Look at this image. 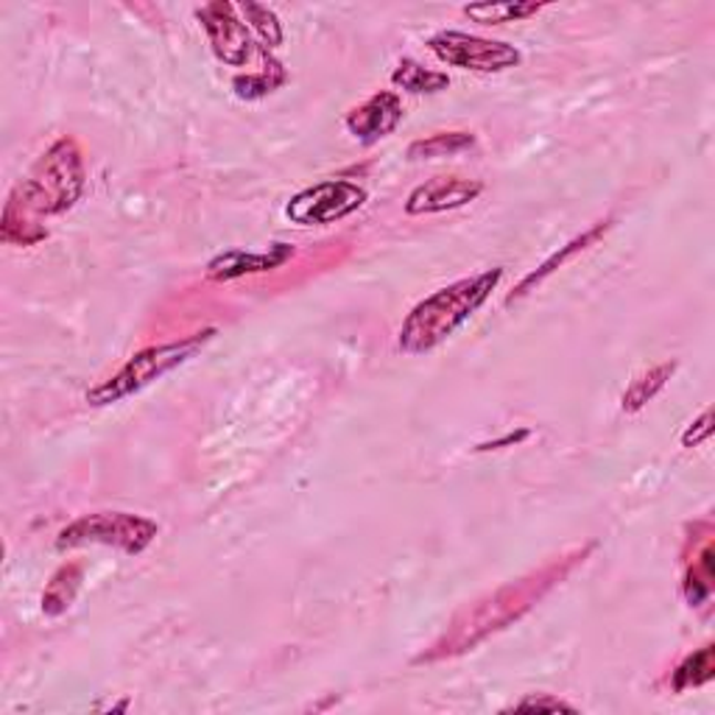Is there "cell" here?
Returning a JSON list of instances; mask_svg holds the SVG:
<instances>
[{
	"label": "cell",
	"mask_w": 715,
	"mask_h": 715,
	"mask_svg": "<svg viewBox=\"0 0 715 715\" xmlns=\"http://www.w3.org/2000/svg\"><path fill=\"white\" fill-rule=\"evenodd\" d=\"M84 193V162L76 140L62 137L45 155L36 160L29 177L12 190L3 221H0V235L7 243H29L42 241L48 235L40 227L42 219L62 215L82 199Z\"/></svg>",
	"instance_id": "1"
},
{
	"label": "cell",
	"mask_w": 715,
	"mask_h": 715,
	"mask_svg": "<svg viewBox=\"0 0 715 715\" xmlns=\"http://www.w3.org/2000/svg\"><path fill=\"white\" fill-rule=\"evenodd\" d=\"M587 550H590V545H587L585 550H579L570 561H554L548 568L528 576V579L501 587V590L490 592L486 598L475 601L473 607L464 609L462 616H455V621L450 623V632L444 634L439 643H433V651L422 654L417 662H433L442 660V656H453L459 654V651H467L473 649V645H479L481 640L495 634L497 629H506L508 623L526 616L528 609H532L550 587L559 585V581L570 574V568H574L576 561H579V556H585Z\"/></svg>",
	"instance_id": "2"
},
{
	"label": "cell",
	"mask_w": 715,
	"mask_h": 715,
	"mask_svg": "<svg viewBox=\"0 0 715 715\" xmlns=\"http://www.w3.org/2000/svg\"><path fill=\"white\" fill-rule=\"evenodd\" d=\"M503 277V269H486L475 277H464L425 296L406 316L400 327V349L406 355H425L448 341L464 322L473 319L479 308L492 296Z\"/></svg>",
	"instance_id": "3"
},
{
	"label": "cell",
	"mask_w": 715,
	"mask_h": 715,
	"mask_svg": "<svg viewBox=\"0 0 715 715\" xmlns=\"http://www.w3.org/2000/svg\"><path fill=\"white\" fill-rule=\"evenodd\" d=\"M215 327H208V330L193 333V336L182 338V341H168V344H155V347L140 349L137 355H132L129 361L107 378L101 386L87 391L90 406H113V402L126 400V397L140 395L143 389H148L151 383H157L160 378L171 375L174 369H179L182 364H188L190 358H196L204 344L213 341Z\"/></svg>",
	"instance_id": "4"
},
{
	"label": "cell",
	"mask_w": 715,
	"mask_h": 715,
	"mask_svg": "<svg viewBox=\"0 0 715 715\" xmlns=\"http://www.w3.org/2000/svg\"><path fill=\"white\" fill-rule=\"evenodd\" d=\"M160 526L143 515L132 512H95L82 515L60 532V548H78V545H107L124 550L126 556H140L155 543Z\"/></svg>",
	"instance_id": "5"
},
{
	"label": "cell",
	"mask_w": 715,
	"mask_h": 715,
	"mask_svg": "<svg viewBox=\"0 0 715 715\" xmlns=\"http://www.w3.org/2000/svg\"><path fill=\"white\" fill-rule=\"evenodd\" d=\"M428 48L444 65L475 73H501L508 71V67H517L523 62V54L515 45L501 40H486V36L464 34V31H439V34H433L428 40Z\"/></svg>",
	"instance_id": "6"
},
{
	"label": "cell",
	"mask_w": 715,
	"mask_h": 715,
	"mask_svg": "<svg viewBox=\"0 0 715 715\" xmlns=\"http://www.w3.org/2000/svg\"><path fill=\"white\" fill-rule=\"evenodd\" d=\"M367 201V190L349 179H325L299 190L285 204V215L299 227H325L358 213Z\"/></svg>",
	"instance_id": "7"
},
{
	"label": "cell",
	"mask_w": 715,
	"mask_h": 715,
	"mask_svg": "<svg viewBox=\"0 0 715 715\" xmlns=\"http://www.w3.org/2000/svg\"><path fill=\"white\" fill-rule=\"evenodd\" d=\"M201 20L204 31H208L210 48L224 65L241 67L246 65L252 56V34L249 25L238 18V7L227 3V0H215L196 12Z\"/></svg>",
	"instance_id": "8"
},
{
	"label": "cell",
	"mask_w": 715,
	"mask_h": 715,
	"mask_svg": "<svg viewBox=\"0 0 715 715\" xmlns=\"http://www.w3.org/2000/svg\"><path fill=\"white\" fill-rule=\"evenodd\" d=\"M484 190L479 179L464 177H433L425 185L414 188L406 199L408 215H433L448 213V210L464 208L470 201H475Z\"/></svg>",
	"instance_id": "9"
},
{
	"label": "cell",
	"mask_w": 715,
	"mask_h": 715,
	"mask_svg": "<svg viewBox=\"0 0 715 715\" xmlns=\"http://www.w3.org/2000/svg\"><path fill=\"white\" fill-rule=\"evenodd\" d=\"M402 120V101L400 95L391 93V90H383V93H375L372 98H367L361 107H355L353 113L347 115L344 126H347L349 135L355 137L364 146H372V143L383 140L391 132L400 126Z\"/></svg>",
	"instance_id": "10"
},
{
	"label": "cell",
	"mask_w": 715,
	"mask_h": 715,
	"mask_svg": "<svg viewBox=\"0 0 715 715\" xmlns=\"http://www.w3.org/2000/svg\"><path fill=\"white\" fill-rule=\"evenodd\" d=\"M294 249L288 243H274L269 252H246V249H230V252L219 254L215 261H210L208 274L213 280H238L246 274H263L272 269L283 266L288 261Z\"/></svg>",
	"instance_id": "11"
},
{
	"label": "cell",
	"mask_w": 715,
	"mask_h": 715,
	"mask_svg": "<svg viewBox=\"0 0 715 715\" xmlns=\"http://www.w3.org/2000/svg\"><path fill=\"white\" fill-rule=\"evenodd\" d=\"M607 230H609V221H598V224H596V227H592V230L581 232V235H579V238H574V241H570V243H568V246H561V249H559V252H554V254H550L548 261H545V263H543V266H539V269H537V272H532V274H528V277H526V280H523V283H521V285H517V291H515V294L508 296V299H506V302H515V299H521V296H523V294H528V291H532V288H534V285H539V283H543V280H545V277H550V274H554V272H556V269H561V266H565V263H568V261H570V257H574V254L585 252V249H587V246H590V243H596V241H598V238H601V235H603V232H607Z\"/></svg>",
	"instance_id": "12"
},
{
	"label": "cell",
	"mask_w": 715,
	"mask_h": 715,
	"mask_svg": "<svg viewBox=\"0 0 715 715\" xmlns=\"http://www.w3.org/2000/svg\"><path fill=\"white\" fill-rule=\"evenodd\" d=\"M473 132H437L431 137H422L408 146V160H439V157H455L464 151H473Z\"/></svg>",
	"instance_id": "13"
},
{
	"label": "cell",
	"mask_w": 715,
	"mask_h": 715,
	"mask_svg": "<svg viewBox=\"0 0 715 715\" xmlns=\"http://www.w3.org/2000/svg\"><path fill=\"white\" fill-rule=\"evenodd\" d=\"M391 84L400 87L402 93L411 95H433L442 93V90L450 87V76L442 71H431V67H422L420 62L414 60H402L400 65L391 73Z\"/></svg>",
	"instance_id": "14"
},
{
	"label": "cell",
	"mask_w": 715,
	"mask_h": 715,
	"mask_svg": "<svg viewBox=\"0 0 715 715\" xmlns=\"http://www.w3.org/2000/svg\"><path fill=\"white\" fill-rule=\"evenodd\" d=\"M82 576H84V568L82 565H76V561L56 570L54 579L48 581L45 592H42V612L51 618L67 612L73 598H76L78 587H82Z\"/></svg>",
	"instance_id": "15"
},
{
	"label": "cell",
	"mask_w": 715,
	"mask_h": 715,
	"mask_svg": "<svg viewBox=\"0 0 715 715\" xmlns=\"http://www.w3.org/2000/svg\"><path fill=\"white\" fill-rule=\"evenodd\" d=\"M543 3H521V0H506V3H473L464 7V14L481 25H503L521 23V20L534 18L543 12Z\"/></svg>",
	"instance_id": "16"
},
{
	"label": "cell",
	"mask_w": 715,
	"mask_h": 715,
	"mask_svg": "<svg viewBox=\"0 0 715 715\" xmlns=\"http://www.w3.org/2000/svg\"><path fill=\"white\" fill-rule=\"evenodd\" d=\"M674 372H676V364L671 361V364H660V367H654L651 372L640 375L638 380H632V386L623 391V400H621L623 411H629V414L640 411L645 402H651L662 389H665V383H669Z\"/></svg>",
	"instance_id": "17"
},
{
	"label": "cell",
	"mask_w": 715,
	"mask_h": 715,
	"mask_svg": "<svg viewBox=\"0 0 715 715\" xmlns=\"http://www.w3.org/2000/svg\"><path fill=\"white\" fill-rule=\"evenodd\" d=\"M238 12L243 14V23H249V29L261 36L269 48L283 45V23H280V18L274 14V9L246 0V3L238 7Z\"/></svg>",
	"instance_id": "18"
},
{
	"label": "cell",
	"mask_w": 715,
	"mask_h": 715,
	"mask_svg": "<svg viewBox=\"0 0 715 715\" xmlns=\"http://www.w3.org/2000/svg\"><path fill=\"white\" fill-rule=\"evenodd\" d=\"M713 645H704V649H698L696 654L685 656V662H682L680 669L674 671V691H687V687H696V685H704V682L713 680Z\"/></svg>",
	"instance_id": "19"
},
{
	"label": "cell",
	"mask_w": 715,
	"mask_h": 715,
	"mask_svg": "<svg viewBox=\"0 0 715 715\" xmlns=\"http://www.w3.org/2000/svg\"><path fill=\"white\" fill-rule=\"evenodd\" d=\"M709 590H713V548L707 543L702 556L696 559V565H693V570L687 574L685 598L691 601V607H698L704 598H709Z\"/></svg>",
	"instance_id": "20"
},
{
	"label": "cell",
	"mask_w": 715,
	"mask_h": 715,
	"mask_svg": "<svg viewBox=\"0 0 715 715\" xmlns=\"http://www.w3.org/2000/svg\"><path fill=\"white\" fill-rule=\"evenodd\" d=\"M285 78H269V71L261 73V76H246V78H235V93L241 98H261V95L272 93L274 87H280Z\"/></svg>",
	"instance_id": "21"
},
{
	"label": "cell",
	"mask_w": 715,
	"mask_h": 715,
	"mask_svg": "<svg viewBox=\"0 0 715 715\" xmlns=\"http://www.w3.org/2000/svg\"><path fill=\"white\" fill-rule=\"evenodd\" d=\"M709 433H713V414H709V411H704V414L698 417V420L693 422L685 433H682V444H685V448H698L702 442H707Z\"/></svg>",
	"instance_id": "22"
},
{
	"label": "cell",
	"mask_w": 715,
	"mask_h": 715,
	"mask_svg": "<svg viewBox=\"0 0 715 715\" xmlns=\"http://www.w3.org/2000/svg\"><path fill=\"white\" fill-rule=\"evenodd\" d=\"M515 709H565V713H576L574 704L554 696H526L515 704Z\"/></svg>",
	"instance_id": "23"
},
{
	"label": "cell",
	"mask_w": 715,
	"mask_h": 715,
	"mask_svg": "<svg viewBox=\"0 0 715 715\" xmlns=\"http://www.w3.org/2000/svg\"><path fill=\"white\" fill-rule=\"evenodd\" d=\"M528 437V431H521V433H508V437H503V439H495V442H484L481 444L479 450H501V448H506V444H521L523 439Z\"/></svg>",
	"instance_id": "24"
}]
</instances>
